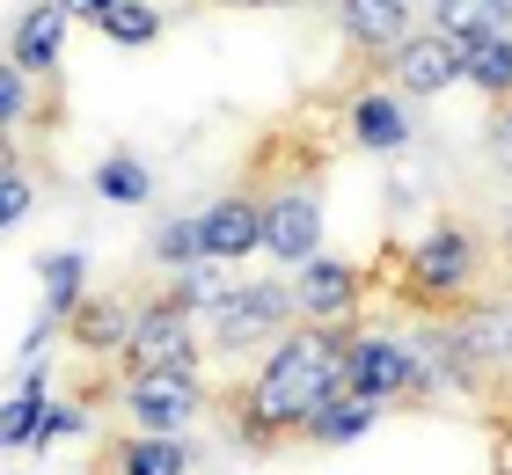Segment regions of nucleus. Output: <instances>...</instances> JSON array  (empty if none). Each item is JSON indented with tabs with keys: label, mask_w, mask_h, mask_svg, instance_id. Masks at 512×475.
I'll use <instances>...</instances> for the list:
<instances>
[{
	"label": "nucleus",
	"mask_w": 512,
	"mask_h": 475,
	"mask_svg": "<svg viewBox=\"0 0 512 475\" xmlns=\"http://www.w3.org/2000/svg\"><path fill=\"white\" fill-rule=\"evenodd\" d=\"M344 337H352V329L293 322L286 337L264 351V366L220 395V410H227V424H235V439L249 446V454L300 446V424L344 388Z\"/></svg>",
	"instance_id": "nucleus-1"
},
{
	"label": "nucleus",
	"mask_w": 512,
	"mask_h": 475,
	"mask_svg": "<svg viewBox=\"0 0 512 475\" xmlns=\"http://www.w3.org/2000/svg\"><path fill=\"white\" fill-rule=\"evenodd\" d=\"M388 264H395V300H410L425 322H439V315H454L461 300H476L469 285L483 271V249L461 220H432L410 249H395Z\"/></svg>",
	"instance_id": "nucleus-2"
},
{
	"label": "nucleus",
	"mask_w": 512,
	"mask_h": 475,
	"mask_svg": "<svg viewBox=\"0 0 512 475\" xmlns=\"http://www.w3.org/2000/svg\"><path fill=\"white\" fill-rule=\"evenodd\" d=\"M300 315H293V278H256V285H227V300L213 307V351L220 359H249L271 351Z\"/></svg>",
	"instance_id": "nucleus-3"
},
{
	"label": "nucleus",
	"mask_w": 512,
	"mask_h": 475,
	"mask_svg": "<svg viewBox=\"0 0 512 475\" xmlns=\"http://www.w3.org/2000/svg\"><path fill=\"white\" fill-rule=\"evenodd\" d=\"M118 410L132 432H183L213 410V388L198 366H147V373H118Z\"/></svg>",
	"instance_id": "nucleus-4"
},
{
	"label": "nucleus",
	"mask_w": 512,
	"mask_h": 475,
	"mask_svg": "<svg viewBox=\"0 0 512 475\" xmlns=\"http://www.w3.org/2000/svg\"><path fill=\"white\" fill-rule=\"evenodd\" d=\"M147 366H198V315H183L169 293L139 300L132 337L118 351V373H147Z\"/></svg>",
	"instance_id": "nucleus-5"
},
{
	"label": "nucleus",
	"mask_w": 512,
	"mask_h": 475,
	"mask_svg": "<svg viewBox=\"0 0 512 475\" xmlns=\"http://www.w3.org/2000/svg\"><path fill=\"white\" fill-rule=\"evenodd\" d=\"M366 307V271L344 264V256H308L293 278V315L300 322H330V329H359Z\"/></svg>",
	"instance_id": "nucleus-6"
},
{
	"label": "nucleus",
	"mask_w": 512,
	"mask_h": 475,
	"mask_svg": "<svg viewBox=\"0 0 512 475\" xmlns=\"http://www.w3.org/2000/svg\"><path fill=\"white\" fill-rule=\"evenodd\" d=\"M410 380H417V344L381 337V329L344 337V388H359L374 402H410Z\"/></svg>",
	"instance_id": "nucleus-7"
},
{
	"label": "nucleus",
	"mask_w": 512,
	"mask_h": 475,
	"mask_svg": "<svg viewBox=\"0 0 512 475\" xmlns=\"http://www.w3.org/2000/svg\"><path fill=\"white\" fill-rule=\"evenodd\" d=\"M381 66H388L395 95H447V88H461V44L439 37V30H410Z\"/></svg>",
	"instance_id": "nucleus-8"
},
{
	"label": "nucleus",
	"mask_w": 512,
	"mask_h": 475,
	"mask_svg": "<svg viewBox=\"0 0 512 475\" xmlns=\"http://www.w3.org/2000/svg\"><path fill=\"white\" fill-rule=\"evenodd\" d=\"M410 103L395 88H352V103H344V139L366 154H395V147H410Z\"/></svg>",
	"instance_id": "nucleus-9"
},
{
	"label": "nucleus",
	"mask_w": 512,
	"mask_h": 475,
	"mask_svg": "<svg viewBox=\"0 0 512 475\" xmlns=\"http://www.w3.org/2000/svg\"><path fill=\"white\" fill-rule=\"evenodd\" d=\"M205 220V256H220V264H242V256L264 249V205L249 198V190H227L198 212Z\"/></svg>",
	"instance_id": "nucleus-10"
},
{
	"label": "nucleus",
	"mask_w": 512,
	"mask_h": 475,
	"mask_svg": "<svg viewBox=\"0 0 512 475\" xmlns=\"http://www.w3.org/2000/svg\"><path fill=\"white\" fill-rule=\"evenodd\" d=\"M337 30L359 59H388L395 44L410 37V0H337Z\"/></svg>",
	"instance_id": "nucleus-11"
},
{
	"label": "nucleus",
	"mask_w": 512,
	"mask_h": 475,
	"mask_svg": "<svg viewBox=\"0 0 512 475\" xmlns=\"http://www.w3.org/2000/svg\"><path fill=\"white\" fill-rule=\"evenodd\" d=\"M198 454L183 446V432H132L103 446V475H191Z\"/></svg>",
	"instance_id": "nucleus-12"
},
{
	"label": "nucleus",
	"mask_w": 512,
	"mask_h": 475,
	"mask_svg": "<svg viewBox=\"0 0 512 475\" xmlns=\"http://www.w3.org/2000/svg\"><path fill=\"white\" fill-rule=\"evenodd\" d=\"M132 315L139 300H118V293H88L74 315H66V344L88 351V359H118L125 337H132Z\"/></svg>",
	"instance_id": "nucleus-13"
},
{
	"label": "nucleus",
	"mask_w": 512,
	"mask_h": 475,
	"mask_svg": "<svg viewBox=\"0 0 512 475\" xmlns=\"http://www.w3.org/2000/svg\"><path fill=\"white\" fill-rule=\"evenodd\" d=\"M381 410H388V402L359 395V388H337L308 424H300V446H352V439H366L381 424Z\"/></svg>",
	"instance_id": "nucleus-14"
},
{
	"label": "nucleus",
	"mask_w": 512,
	"mask_h": 475,
	"mask_svg": "<svg viewBox=\"0 0 512 475\" xmlns=\"http://www.w3.org/2000/svg\"><path fill=\"white\" fill-rule=\"evenodd\" d=\"M59 52H66V15L52 0H30L22 22H15V66L30 81H44V74H59Z\"/></svg>",
	"instance_id": "nucleus-15"
},
{
	"label": "nucleus",
	"mask_w": 512,
	"mask_h": 475,
	"mask_svg": "<svg viewBox=\"0 0 512 475\" xmlns=\"http://www.w3.org/2000/svg\"><path fill=\"white\" fill-rule=\"evenodd\" d=\"M432 30L454 44L498 37V30H512V0H432Z\"/></svg>",
	"instance_id": "nucleus-16"
},
{
	"label": "nucleus",
	"mask_w": 512,
	"mask_h": 475,
	"mask_svg": "<svg viewBox=\"0 0 512 475\" xmlns=\"http://www.w3.org/2000/svg\"><path fill=\"white\" fill-rule=\"evenodd\" d=\"M461 81H469V88H483L491 103H505V95H512V30L461 44Z\"/></svg>",
	"instance_id": "nucleus-17"
},
{
	"label": "nucleus",
	"mask_w": 512,
	"mask_h": 475,
	"mask_svg": "<svg viewBox=\"0 0 512 475\" xmlns=\"http://www.w3.org/2000/svg\"><path fill=\"white\" fill-rule=\"evenodd\" d=\"M37 424H44V366L22 373L15 395H0V454H15V446H37Z\"/></svg>",
	"instance_id": "nucleus-18"
},
{
	"label": "nucleus",
	"mask_w": 512,
	"mask_h": 475,
	"mask_svg": "<svg viewBox=\"0 0 512 475\" xmlns=\"http://www.w3.org/2000/svg\"><path fill=\"white\" fill-rule=\"evenodd\" d=\"M37 278H44V315H52V322H66L88 300V256L81 249H52L37 264Z\"/></svg>",
	"instance_id": "nucleus-19"
},
{
	"label": "nucleus",
	"mask_w": 512,
	"mask_h": 475,
	"mask_svg": "<svg viewBox=\"0 0 512 475\" xmlns=\"http://www.w3.org/2000/svg\"><path fill=\"white\" fill-rule=\"evenodd\" d=\"M227 285H235V278H227L220 256H198V264H183L169 285H161V293H169V300L183 307V315H213V307L227 300Z\"/></svg>",
	"instance_id": "nucleus-20"
},
{
	"label": "nucleus",
	"mask_w": 512,
	"mask_h": 475,
	"mask_svg": "<svg viewBox=\"0 0 512 475\" xmlns=\"http://www.w3.org/2000/svg\"><path fill=\"white\" fill-rule=\"evenodd\" d=\"M96 30L110 44H125V52H139V44L161 37V8H154V0H110V8L96 15Z\"/></svg>",
	"instance_id": "nucleus-21"
},
{
	"label": "nucleus",
	"mask_w": 512,
	"mask_h": 475,
	"mask_svg": "<svg viewBox=\"0 0 512 475\" xmlns=\"http://www.w3.org/2000/svg\"><path fill=\"white\" fill-rule=\"evenodd\" d=\"M147 256H154L161 271L198 264V256H205V220H198V212H183V220H161V227H154V242H147Z\"/></svg>",
	"instance_id": "nucleus-22"
},
{
	"label": "nucleus",
	"mask_w": 512,
	"mask_h": 475,
	"mask_svg": "<svg viewBox=\"0 0 512 475\" xmlns=\"http://www.w3.org/2000/svg\"><path fill=\"white\" fill-rule=\"evenodd\" d=\"M147 190H154V176H147L139 154H103V169H96V198L103 205H147Z\"/></svg>",
	"instance_id": "nucleus-23"
},
{
	"label": "nucleus",
	"mask_w": 512,
	"mask_h": 475,
	"mask_svg": "<svg viewBox=\"0 0 512 475\" xmlns=\"http://www.w3.org/2000/svg\"><path fill=\"white\" fill-rule=\"evenodd\" d=\"M30 117H37V81L22 74L15 59H0V132L30 125Z\"/></svg>",
	"instance_id": "nucleus-24"
},
{
	"label": "nucleus",
	"mask_w": 512,
	"mask_h": 475,
	"mask_svg": "<svg viewBox=\"0 0 512 475\" xmlns=\"http://www.w3.org/2000/svg\"><path fill=\"white\" fill-rule=\"evenodd\" d=\"M30 205H37V183H30V169L0 154V234H8L15 220H30Z\"/></svg>",
	"instance_id": "nucleus-25"
},
{
	"label": "nucleus",
	"mask_w": 512,
	"mask_h": 475,
	"mask_svg": "<svg viewBox=\"0 0 512 475\" xmlns=\"http://www.w3.org/2000/svg\"><path fill=\"white\" fill-rule=\"evenodd\" d=\"M491 147H498V161H512V95L491 103Z\"/></svg>",
	"instance_id": "nucleus-26"
},
{
	"label": "nucleus",
	"mask_w": 512,
	"mask_h": 475,
	"mask_svg": "<svg viewBox=\"0 0 512 475\" xmlns=\"http://www.w3.org/2000/svg\"><path fill=\"white\" fill-rule=\"evenodd\" d=\"M52 8H59V15H66V22H74V15H81V22H96V15H103V8H110V0H52Z\"/></svg>",
	"instance_id": "nucleus-27"
},
{
	"label": "nucleus",
	"mask_w": 512,
	"mask_h": 475,
	"mask_svg": "<svg viewBox=\"0 0 512 475\" xmlns=\"http://www.w3.org/2000/svg\"><path fill=\"white\" fill-rule=\"evenodd\" d=\"M235 8H300V0H235Z\"/></svg>",
	"instance_id": "nucleus-28"
}]
</instances>
